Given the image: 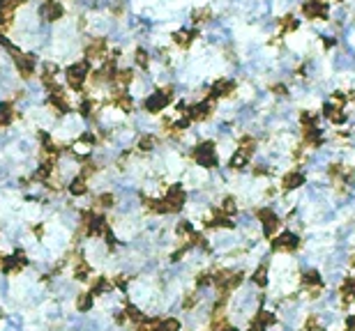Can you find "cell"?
I'll return each instance as SVG.
<instances>
[{
  "mask_svg": "<svg viewBox=\"0 0 355 331\" xmlns=\"http://www.w3.org/2000/svg\"><path fill=\"white\" fill-rule=\"evenodd\" d=\"M300 246H302V237L291 228L281 230L279 235H274L270 239V253H274V256H293L300 251Z\"/></svg>",
  "mask_w": 355,
  "mask_h": 331,
  "instance_id": "1",
  "label": "cell"
},
{
  "mask_svg": "<svg viewBox=\"0 0 355 331\" xmlns=\"http://www.w3.org/2000/svg\"><path fill=\"white\" fill-rule=\"evenodd\" d=\"M254 216H256L258 226H261L263 239H272L274 235L281 233V216L277 214V210H272L270 205H268V207H258V210L254 212Z\"/></svg>",
  "mask_w": 355,
  "mask_h": 331,
  "instance_id": "2",
  "label": "cell"
},
{
  "mask_svg": "<svg viewBox=\"0 0 355 331\" xmlns=\"http://www.w3.org/2000/svg\"><path fill=\"white\" fill-rule=\"evenodd\" d=\"M191 159H194V164H196L198 168H205V170L217 168V166H219L217 145L212 143V141H203V143H198L196 147L191 150Z\"/></svg>",
  "mask_w": 355,
  "mask_h": 331,
  "instance_id": "3",
  "label": "cell"
},
{
  "mask_svg": "<svg viewBox=\"0 0 355 331\" xmlns=\"http://www.w3.org/2000/svg\"><path fill=\"white\" fill-rule=\"evenodd\" d=\"M173 101V88H159V90L150 92L143 101V108L148 113L157 115V113H164L168 106Z\"/></svg>",
  "mask_w": 355,
  "mask_h": 331,
  "instance_id": "4",
  "label": "cell"
},
{
  "mask_svg": "<svg viewBox=\"0 0 355 331\" xmlns=\"http://www.w3.org/2000/svg\"><path fill=\"white\" fill-rule=\"evenodd\" d=\"M88 78H90V65L88 62H74L65 71V81H67V85L72 90H81Z\"/></svg>",
  "mask_w": 355,
  "mask_h": 331,
  "instance_id": "5",
  "label": "cell"
},
{
  "mask_svg": "<svg viewBox=\"0 0 355 331\" xmlns=\"http://www.w3.org/2000/svg\"><path fill=\"white\" fill-rule=\"evenodd\" d=\"M164 203H166L168 207V214H175V212H180L182 207H185V203H187V191L180 187V184H171V187H166V191H164Z\"/></svg>",
  "mask_w": 355,
  "mask_h": 331,
  "instance_id": "6",
  "label": "cell"
},
{
  "mask_svg": "<svg viewBox=\"0 0 355 331\" xmlns=\"http://www.w3.org/2000/svg\"><path fill=\"white\" fill-rule=\"evenodd\" d=\"M9 53H12V58H14V65L16 69H19V74H21V78H30L32 74H35V65H37V58L32 55V53H19L14 48V46H9Z\"/></svg>",
  "mask_w": 355,
  "mask_h": 331,
  "instance_id": "7",
  "label": "cell"
},
{
  "mask_svg": "<svg viewBox=\"0 0 355 331\" xmlns=\"http://www.w3.org/2000/svg\"><path fill=\"white\" fill-rule=\"evenodd\" d=\"M212 113H215V101L212 99H201V101H196V104H191L187 108V118L191 122H205L210 120Z\"/></svg>",
  "mask_w": 355,
  "mask_h": 331,
  "instance_id": "8",
  "label": "cell"
},
{
  "mask_svg": "<svg viewBox=\"0 0 355 331\" xmlns=\"http://www.w3.org/2000/svg\"><path fill=\"white\" fill-rule=\"evenodd\" d=\"M300 285H302L307 292H311V290H323L325 276L318 269H314V267H304V269L300 271Z\"/></svg>",
  "mask_w": 355,
  "mask_h": 331,
  "instance_id": "9",
  "label": "cell"
},
{
  "mask_svg": "<svg viewBox=\"0 0 355 331\" xmlns=\"http://www.w3.org/2000/svg\"><path fill=\"white\" fill-rule=\"evenodd\" d=\"M238 88V83L233 78H217V81L210 85V92H208V99L217 101V99H224V97H231Z\"/></svg>",
  "mask_w": 355,
  "mask_h": 331,
  "instance_id": "10",
  "label": "cell"
},
{
  "mask_svg": "<svg viewBox=\"0 0 355 331\" xmlns=\"http://www.w3.org/2000/svg\"><path fill=\"white\" fill-rule=\"evenodd\" d=\"M249 285H254L261 292H265V287H270V264H268V260H263V262H258L254 267L249 276Z\"/></svg>",
  "mask_w": 355,
  "mask_h": 331,
  "instance_id": "11",
  "label": "cell"
},
{
  "mask_svg": "<svg viewBox=\"0 0 355 331\" xmlns=\"http://www.w3.org/2000/svg\"><path fill=\"white\" fill-rule=\"evenodd\" d=\"M302 14L309 21H325L328 19V2L325 0H307V2H302Z\"/></svg>",
  "mask_w": 355,
  "mask_h": 331,
  "instance_id": "12",
  "label": "cell"
},
{
  "mask_svg": "<svg viewBox=\"0 0 355 331\" xmlns=\"http://www.w3.org/2000/svg\"><path fill=\"white\" fill-rule=\"evenodd\" d=\"M323 118L330 122V124H334V127H344L348 120L346 111H344L341 106H337L334 101H330V99L323 104Z\"/></svg>",
  "mask_w": 355,
  "mask_h": 331,
  "instance_id": "13",
  "label": "cell"
},
{
  "mask_svg": "<svg viewBox=\"0 0 355 331\" xmlns=\"http://www.w3.org/2000/svg\"><path fill=\"white\" fill-rule=\"evenodd\" d=\"M85 58L88 60H106L109 58V44L104 37H92L85 44Z\"/></svg>",
  "mask_w": 355,
  "mask_h": 331,
  "instance_id": "14",
  "label": "cell"
},
{
  "mask_svg": "<svg viewBox=\"0 0 355 331\" xmlns=\"http://www.w3.org/2000/svg\"><path fill=\"white\" fill-rule=\"evenodd\" d=\"M62 16H65V7L58 0H44V5L39 7V19L42 21L55 23V21H60Z\"/></svg>",
  "mask_w": 355,
  "mask_h": 331,
  "instance_id": "15",
  "label": "cell"
},
{
  "mask_svg": "<svg viewBox=\"0 0 355 331\" xmlns=\"http://www.w3.org/2000/svg\"><path fill=\"white\" fill-rule=\"evenodd\" d=\"M302 184H307V175H304L302 170H288V173L281 175L279 189L281 191H295V189H300Z\"/></svg>",
  "mask_w": 355,
  "mask_h": 331,
  "instance_id": "16",
  "label": "cell"
},
{
  "mask_svg": "<svg viewBox=\"0 0 355 331\" xmlns=\"http://www.w3.org/2000/svg\"><path fill=\"white\" fill-rule=\"evenodd\" d=\"M339 301L344 306H351L355 301V274L346 276V279L339 283Z\"/></svg>",
  "mask_w": 355,
  "mask_h": 331,
  "instance_id": "17",
  "label": "cell"
},
{
  "mask_svg": "<svg viewBox=\"0 0 355 331\" xmlns=\"http://www.w3.org/2000/svg\"><path fill=\"white\" fill-rule=\"evenodd\" d=\"M249 164H251V157L249 154H245L242 150H238V147H235L231 159H228V168H231V170H245Z\"/></svg>",
  "mask_w": 355,
  "mask_h": 331,
  "instance_id": "18",
  "label": "cell"
},
{
  "mask_svg": "<svg viewBox=\"0 0 355 331\" xmlns=\"http://www.w3.org/2000/svg\"><path fill=\"white\" fill-rule=\"evenodd\" d=\"M196 37H198V30H178L173 32V44L180 46V48H189Z\"/></svg>",
  "mask_w": 355,
  "mask_h": 331,
  "instance_id": "19",
  "label": "cell"
},
{
  "mask_svg": "<svg viewBox=\"0 0 355 331\" xmlns=\"http://www.w3.org/2000/svg\"><path fill=\"white\" fill-rule=\"evenodd\" d=\"M132 81H134V71L132 69H118L113 76L115 90H125L127 85H132Z\"/></svg>",
  "mask_w": 355,
  "mask_h": 331,
  "instance_id": "20",
  "label": "cell"
},
{
  "mask_svg": "<svg viewBox=\"0 0 355 331\" xmlns=\"http://www.w3.org/2000/svg\"><path fill=\"white\" fill-rule=\"evenodd\" d=\"M219 214H224V216H231L233 218L235 214H238V198L235 196H224L219 203Z\"/></svg>",
  "mask_w": 355,
  "mask_h": 331,
  "instance_id": "21",
  "label": "cell"
},
{
  "mask_svg": "<svg viewBox=\"0 0 355 331\" xmlns=\"http://www.w3.org/2000/svg\"><path fill=\"white\" fill-rule=\"evenodd\" d=\"M256 145H258V141L254 138L251 134H245L238 141V150H242L245 154H249V157H254V152H256Z\"/></svg>",
  "mask_w": 355,
  "mask_h": 331,
  "instance_id": "22",
  "label": "cell"
},
{
  "mask_svg": "<svg viewBox=\"0 0 355 331\" xmlns=\"http://www.w3.org/2000/svg\"><path fill=\"white\" fill-rule=\"evenodd\" d=\"M298 25H300V23H298V19H295L293 14H284L279 19V28H281L279 37H284V35H288V32H295L298 30Z\"/></svg>",
  "mask_w": 355,
  "mask_h": 331,
  "instance_id": "23",
  "label": "cell"
},
{
  "mask_svg": "<svg viewBox=\"0 0 355 331\" xmlns=\"http://www.w3.org/2000/svg\"><path fill=\"white\" fill-rule=\"evenodd\" d=\"M155 147H157V136H152V134H143L136 141V150L138 152H152Z\"/></svg>",
  "mask_w": 355,
  "mask_h": 331,
  "instance_id": "24",
  "label": "cell"
},
{
  "mask_svg": "<svg viewBox=\"0 0 355 331\" xmlns=\"http://www.w3.org/2000/svg\"><path fill=\"white\" fill-rule=\"evenodd\" d=\"M318 122H321V115L314 113V111H302V113H300V124H302V129H316Z\"/></svg>",
  "mask_w": 355,
  "mask_h": 331,
  "instance_id": "25",
  "label": "cell"
},
{
  "mask_svg": "<svg viewBox=\"0 0 355 331\" xmlns=\"http://www.w3.org/2000/svg\"><path fill=\"white\" fill-rule=\"evenodd\" d=\"M23 2L26 0H0V16H14V12Z\"/></svg>",
  "mask_w": 355,
  "mask_h": 331,
  "instance_id": "26",
  "label": "cell"
},
{
  "mask_svg": "<svg viewBox=\"0 0 355 331\" xmlns=\"http://www.w3.org/2000/svg\"><path fill=\"white\" fill-rule=\"evenodd\" d=\"M210 19H212L210 7H198L191 12V23H194V25H203V23H208Z\"/></svg>",
  "mask_w": 355,
  "mask_h": 331,
  "instance_id": "27",
  "label": "cell"
},
{
  "mask_svg": "<svg viewBox=\"0 0 355 331\" xmlns=\"http://www.w3.org/2000/svg\"><path fill=\"white\" fill-rule=\"evenodd\" d=\"M115 205L113 193H102V196L95 198V210H111Z\"/></svg>",
  "mask_w": 355,
  "mask_h": 331,
  "instance_id": "28",
  "label": "cell"
},
{
  "mask_svg": "<svg viewBox=\"0 0 355 331\" xmlns=\"http://www.w3.org/2000/svg\"><path fill=\"white\" fill-rule=\"evenodd\" d=\"M12 118H14V106H12V104H2V106H0V129L7 127L9 122H12Z\"/></svg>",
  "mask_w": 355,
  "mask_h": 331,
  "instance_id": "29",
  "label": "cell"
},
{
  "mask_svg": "<svg viewBox=\"0 0 355 331\" xmlns=\"http://www.w3.org/2000/svg\"><path fill=\"white\" fill-rule=\"evenodd\" d=\"M92 299H95V294L92 292H83L79 294V299H76V308L81 310V313H85V310L92 308Z\"/></svg>",
  "mask_w": 355,
  "mask_h": 331,
  "instance_id": "30",
  "label": "cell"
},
{
  "mask_svg": "<svg viewBox=\"0 0 355 331\" xmlns=\"http://www.w3.org/2000/svg\"><path fill=\"white\" fill-rule=\"evenodd\" d=\"M159 329L162 331H180L182 324L178 317H164V320H159Z\"/></svg>",
  "mask_w": 355,
  "mask_h": 331,
  "instance_id": "31",
  "label": "cell"
},
{
  "mask_svg": "<svg viewBox=\"0 0 355 331\" xmlns=\"http://www.w3.org/2000/svg\"><path fill=\"white\" fill-rule=\"evenodd\" d=\"M134 62L141 69L150 67V55H148V51H145V48H136V51H134Z\"/></svg>",
  "mask_w": 355,
  "mask_h": 331,
  "instance_id": "32",
  "label": "cell"
},
{
  "mask_svg": "<svg viewBox=\"0 0 355 331\" xmlns=\"http://www.w3.org/2000/svg\"><path fill=\"white\" fill-rule=\"evenodd\" d=\"M69 191H72L74 196H83L85 191H88V184H85L83 177H76V180L69 184Z\"/></svg>",
  "mask_w": 355,
  "mask_h": 331,
  "instance_id": "33",
  "label": "cell"
},
{
  "mask_svg": "<svg viewBox=\"0 0 355 331\" xmlns=\"http://www.w3.org/2000/svg\"><path fill=\"white\" fill-rule=\"evenodd\" d=\"M72 150H74V154H79V157H88V154H90V145L83 143V141H76V143L72 145Z\"/></svg>",
  "mask_w": 355,
  "mask_h": 331,
  "instance_id": "34",
  "label": "cell"
},
{
  "mask_svg": "<svg viewBox=\"0 0 355 331\" xmlns=\"http://www.w3.org/2000/svg\"><path fill=\"white\" fill-rule=\"evenodd\" d=\"M270 92L274 97H288V85L286 83H274V85H270Z\"/></svg>",
  "mask_w": 355,
  "mask_h": 331,
  "instance_id": "35",
  "label": "cell"
},
{
  "mask_svg": "<svg viewBox=\"0 0 355 331\" xmlns=\"http://www.w3.org/2000/svg\"><path fill=\"white\" fill-rule=\"evenodd\" d=\"M344 327H346V331H355V313H348L344 317Z\"/></svg>",
  "mask_w": 355,
  "mask_h": 331,
  "instance_id": "36",
  "label": "cell"
},
{
  "mask_svg": "<svg viewBox=\"0 0 355 331\" xmlns=\"http://www.w3.org/2000/svg\"><path fill=\"white\" fill-rule=\"evenodd\" d=\"M351 258H353V260H348V264H351V267H355V253H353Z\"/></svg>",
  "mask_w": 355,
  "mask_h": 331,
  "instance_id": "37",
  "label": "cell"
},
{
  "mask_svg": "<svg viewBox=\"0 0 355 331\" xmlns=\"http://www.w3.org/2000/svg\"><path fill=\"white\" fill-rule=\"evenodd\" d=\"M334 2H339V0H334Z\"/></svg>",
  "mask_w": 355,
  "mask_h": 331,
  "instance_id": "38",
  "label": "cell"
}]
</instances>
